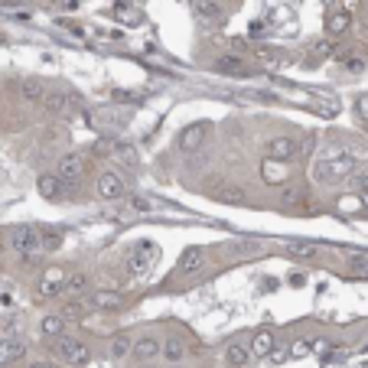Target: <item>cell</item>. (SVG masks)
Returning a JSON list of instances; mask_svg holds the SVG:
<instances>
[{"label":"cell","instance_id":"cell-21","mask_svg":"<svg viewBox=\"0 0 368 368\" xmlns=\"http://www.w3.org/2000/svg\"><path fill=\"white\" fill-rule=\"evenodd\" d=\"M131 343H134V339H131L127 332H118V336L111 339V356H114V358H127V356H131Z\"/></svg>","mask_w":368,"mask_h":368},{"label":"cell","instance_id":"cell-30","mask_svg":"<svg viewBox=\"0 0 368 368\" xmlns=\"http://www.w3.org/2000/svg\"><path fill=\"white\" fill-rule=\"evenodd\" d=\"M339 62H345L352 72H362V69H365V62L358 59V52H339Z\"/></svg>","mask_w":368,"mask_h":368},{"label":"cell","instance_id":"cell-17","mask_svg":"<svg viewBox=\"0 0 368 368\" xmlns=\"http://www.w3.org/2000/svg\"><path fill=\"white\" fill-rule=\"evenodd\" d=\"M124 300L114 290H91V307L95 310H118Z\"/></svg>","mask_w":368,"mask_h":368},{"label":"cell","instance_id":"cell-12","mask_svg":"<svg viewBox=\"0 0 368 368\" xmlns=\"http://www.w3.org/2000/svg\"><path fill=\"white\" fill-rule=\"evenodd\" d=\"M225 362H228V368H245L248 362H251V349H248L245 343H228Z\"/></svg>","mask_w":368,"mask_h":368},{"label":"cell","instance_id":"cell-6","mask_svg":"<svg viewBox=\"0 0 368 368\" xmlns=\"http://www.w3.org/2000/svg\"><path fill=\"white\" fill-rule=\"evenodd\" d=\"M131 356H134L137 362L157 358L160 356V339H153V336H140V339H134V343H131Z\"/></svg>","mask_w":368,"mask_h":368},{"label":"cell","instance_id":"cell-18","mask_svg":"<svg viewBox=\"0 0 368 368\" xmlns=\"http://www.w3.org/2000/svg\"><path fill=\"white\" fill-rule=\"evenodd\" d=\"M150 258H153V248H150V245H140V255H131V264H127V270H131L134 277L147 274Z\"/></svg>","mask_w":368,"mask_h":368},{"label":"cell","instance_id":"cell-14","mask_svg":"<svg viewBox=\"0 0 368 368\" xmlns=\"http://www.w3.org/2000/svg\"><path fill=\"white\" fill-rule=\"evenodd\" d=\"M62 186H65V180L46 173V176H39V196L50 199V202H56V199H62Z\"/></svg>","mask_w":368,"mask_h":368},{"label":"cell","instance_id":"cell-23","mask_svg":"<svg viewBox=\"0 0 368 368\" xmlns=\"http://www.w3.org/2000/svg\"><path fill=\"white\" fill-rule=\"evenodd\" d=\"M219 72H228V75H245V62L238 59V56H221L219 62Z\"/></svg>","mask_w":368,"mask_h":368},{"label":"cell","instance_id":"cell-7","mask_svg":"<svg viewBox=\"0 0 368 368\" xmlns=\"http://www.w3.org/2000/svg\"><path fill=\"white\" fill-rule=\"evenodd\" d=\"M23 356H26L23 339H13V336L0 339V365H13V362H20Z\"/></svg>","mask_w":368,"mask_h":368},{"label":"cell","instance_id":"cell-2","mask_svg":"<svg viewBox=\"0 0 368 368\" xmlns=\"http://www.w3.org/2000/svg\"><path fill=\"white\" fill-rule=\"evenodd\" d=\"M10 245H13V251L23 255V258L46 255V251H43V232H39V228H20V232L10 238Z\"/></svg>","mask_w":368,"mask_h":368},{"label":"cell","instance_id":"cell-10","mask_svg":"<svg viewBox=\"0 0 368 368\" xmlns=\"http://www.w3.org/2000/svg\"><path fill=\"white\" fill-rule=\"evenodd\" d=\"M65 270H59V268H50L46 270V277H43V283H39V294L43 296H56V294H62V287H65Z\"/></svg>","mask_w":368,"mask_h":368},{"label":"cell","instance_id":"cell-11","mask_svg":"<svg viewBox=\"0 0 368 368\" xmlns=\"http://www.w3.org/2000/svg\"><path fill=\"white\" fill-rule=\"evenodd\" d=\"M206 131H209L206 124H189L183 134H180V147L183 150H199L202 147V140H206Z\"/></svg>","mask_w":368,"mask_h":368},{"label":"cell","instance_id":"cell-32","mask_svg":"<svg viewBox=\"0 0 368 368\" xmlns=\"http://www.w3.org/2000/svg\"><path fill=\"white\" fill-rule=\"evenodd\" d=\"M356 114H358V121H368V95H358L356 98Z\"/></svg>","mask_w":368,"mask_h":368},{"label":"cell","instance_id":"cell-37","mask_svg":"<svg viewBox=\"0 0 368 368\" xmlns=\"http://www.w3.org/2000/svg\"><path fill=\"white\" fill-rule=\"evenodd\" d=\"M362 199H365V206H368V189H362Z\"/></svg>","mask_w":368,"mask_h":368},{"label":"cell","instance_id":"cell-24","mask_svg":"<svg viewBox=\"0 0 368 368\" xmlns=\"http://www.w3.org/2000/svg\"><path fill=\"white\" fill-rule=\"evenodd\" d=\"M65 101H69V95H62V91H46L39 105H43L46 111H62L65 108Z\"/></svg>","mask_w":368,"mask_h":368},{"label":"cell","instance_id":"cell-19","mask_svg":"<svg viewBox=\"0 0 368 368\" xmlns=\"http://www.w3.org/2000/svg\"><path fill=\"white\" fill-rule=\"evenodd\" d=\"M160 352H163V358H166L170 365H176V362L186 358V343L183 339H166V343L160 345Z\"/></svg>","mask_w":368,"mask_h":368},{"label":"cell","instance_id":"cell-25","mask_svg":"<svg viewBox=\"0 0 368 368\" xmlns=\"http://www.w3.org/2000/svg\"><path fill=\"white\" fill-rule=\"evenodd\" d=\"M23 98L26 101H43V95H46V88H43V82H36V78H30V82H23Z\"/></svg>","mask_w":368,"mask_h":368},{"label":"cell","instance_id":"cell-33","mask_svg":"<svg viewBox=\"0 0 368 368\" xmlns=\"http://www.w3.org/2000/svg\"><path fill=\"white\" fill-rule=\"evenodd\" d=\"M127 206H131V212H140V215H144V212H150V202H147V199H140V196H134Z\"/></svg>","mask_w":368,"mask_h":368},{"label":"cell","instance_id":"cell-15","mask_svg":"<svg viewBox=\"0 0 368 368\" xmlns=\"http://www.w3.org/2000/svg\"><path fill=\"white\" fill-rule=\"evenodd\" d=\"M274 345H277V343H274V332H270V329H258L248 349H251V356L264 358V356H270V349H274Z\"/></svg>","mask_w":368,"mask_h":368},{"label":"cell","instance_id":"cell-22","mask_svg":"<svg viewBox=\"0 0 368 368\" xmlns=\"http://www.w3.org/2000/svg\"><path fill=\"white\" fill-rule=\"evenodd\" d=\"M196 13L202 17V20L221 23V10H219V3H212V0H199V3H196Z\"/></svg>","mask_w":368,"mask_h":368},{"label":"cell","instance_id":"cell-34","mask_svg":"<svg viewBox=\"0 0 368 368\" xmlns=\"http://www.w3.org/2000/svg\"><path fill=\"white\" fill-rule=\"evenodd\" d=\"M118 17H121V20H127V23H137V10H131V7H118Z\"/></svg>","mask_w":368,"mask_h":368},{"label":"cell","instance_id":"cell-26","mask_svg":"<svg viewBox=\"0 0 368 368\" xmlns=\"http://www.w3.org/2000/svg\"><path fill=\"white\" fill-rule=\"evenodd\" d=\"M345 258L356 274H368V251H345Z\"/></svg>","mask_w":368,"mask_h":368},{"label":"cell","instance_id":"cell-8","mask_svg":"<svg viewBox=\"0 0 368 368\" xmlns=\"http://www.w3.org/2000/svg\"><path fill=\"white\" fill-rule=\"evenodd\" d=\"M82 170H85V160L78 157V153H69V157L59 160V180H65V183H75L78 176H82Z\"/></svg>","mask_w":368,"mask_h":368},{"label":"cell","instance_id":"cell-35","mask_svg":"<svg viewBox=\"0 0 368 368\" xmlns=\"http://www.w3.org/2000/svg\"><path fill=\"white\" fill-rule=\"evenodd\" d=\"M352 186H356L358 193H362V189H368V170L362 173V176H356V180H352Z\"/></svg>","mask_w":368,"mask_h":368},{"label":"cell","instance_id":"cell-13","mask_svg":"<svg viewBox=\"0 0 368 368\" xmlns=\"http://www.w3.org/2000/svg\"><path fill=\"white\" fill-rule=\"evenodd\" d=\"M206 264V248H186L183 255H180V270L183 274H193Z\"/></svg>","mask_w":368,"mask_h":368},{"label":"cell","instance_id":"cell-36","mask_svg":"<svg viewBox=\"0 0 368 368\" xmlns=\"http://www.w3.org/2000/svg\"><path fill=\"white\" fill-rule=\"evenodd\" d=\"M26 368H56V365H52V362H30Z\"/></svg>","mask_w":368,"mask_h":368},{"label":"cell","instance_id":"cell-4","mask_svg":"<svg viewBox=\"0 0 368 368\" xmlns=\"http://www.w3.org/2000/svg\"><path fill=\"white\" fill-rule=\"evenodd\" d=\"M296 150H300V144H296L294 137H274L268 144V157L274 163H287V160L296 157Z\"/></svg>","mask_w":368,"mask_h":368},{"label":"cell","instance_id":"cell-27","mask_svg":"<svg viewBox=\"0 0 368 368\" xmlns=\"http://www.w3.org/2000/svg\"><path fill=\"white\" fill-rule=\"evenodd\" d=\"M85 313H88L85 303H69V307L62 310V319L65 323H78V319H85Z\"/></svg>","mask_w":368,"mask_h":368},{"label":"cell","instance_id":"cell-1","mask_svg":"<svg viewBox=\"0 0 368 368\" xmlns=\"http://www.w3.org/2000/svg\"><path fill=\"white\" fill-rule=\"evenodd\" d=\"M358 166V157L349 150H332L329 157H323L313 163V180L316 183H332V180H343Z\"/></svg>","mask_w":368,"mask_h":368},{"label":"cell","instance_id":"cell-28","mask_svg":"<svg viewBox=\"0 0 368 368\" xmlns=\"http://www.w3.org/2000/svg\"><path fill=\"white\" fill-rule=\"evenodd\" d=\"M88 287V277L85 274H72V277H65V287L62 290H72V294H82Z\"/></svg>","mask_w":368,"mask_h":368},{"label":"cell","instance_id":"cell-9","mask_svg":"<svg viewBox=\"0 0 368 368\" xmlns=\"http://www.w3.org/2000/svg\"><path fill=\"white\" fill-rule=\"evenodd\" d=\"M349 30H352V13L349 10H332L326 17V33L329 36H345Z\"/></svg>","mask_w":368,"mask_h":368},{"label":"cell","instance_id":"cell-3","mask_svg":"<svg viewBox=\"0 0 368 368\" xmlns=\"http://www.w3.org/2000/svg\"><path fill=\"white\" fill-rule=\"evenodd\" d=\"M56 349H59V358L69 362V365H85L88 362V345L82 339H75V336H59Z\"/></svg>","mask_w":368,"mask_h":368},{"label":"cell","instance_id":"cell-38","mask_svg":"<svg viewBox=\"0 0 368 368\" xmlns=\"http://www.w3.org/2000/svg\"><path fill=\"white\" fill-rule=\"evenodd\" d=\"M323 3H332V0H323Z\"/></svg>","mask_w":368,"mask_h":368},{"label":"cell","instance_id":"cell-5","mask_svg":"<svg viewBox=\"0 0 368 368\" xmlns=\"http://www.w3.org/2000/svg\"><path fill=\"white\" fill-rule=\"evenodd\" d=\"M124 193H127V186H124V180L118 176V173H101L98 176V196L101 199L114 202V199H121Z\"/></svg>","mask_w":368,"mask_h":368},{"label":"cell","instance_id":"cell-31","mask_svg":"<svg viewBox=\"0 0 368 368\" xmlns=\"http://www.w3.org/2000/svg\"><path fill=\"white\" fill-rule=\"evenodd\" d=\"M329 52H332V43H319V46H313V52H310V56H313V59H310V65H313V62H323Z\"/></svg>","mask_w":368,"mask_h":368},{"label":"cell","instance_id":"cell-16","mask_svg":"<svg viewBox=\"0 0 368 368\" xmlns=\"http://www.w3.org/2000/svg\"><path fill=\"white\" fill-rule=\"evenodd\" d=\"M39 329L46 339H59V336H65V319H62V313H50V316H43Z\"/></svg>","mask_w":368,"mask_h":368},{"label":"cell","instance_id":"cell-20","mask_svg":"<svg viewBox=\"0 0 368 368\" xmlns=\"http://www.w3.org/2000/svg\"><path fill=\"white\" fill-rule=\"evenodd\" d=\"M316 241H307V238H296V241H287V255H294V258H310V255H316Z\"/></svg>","mask_w":368,"mask_h":368},{"label":"cell","instance_id":"cell-29","mask_svg":"<svg viewBox=\"0 0 368 368\" xmlns=\"http://www.w3.org/2000/svg\"><path fill=\"white\" fill-rule=\"evenodd\" d=\"M310 349H313V345H310V339H296V343L290 345V352H287V356H290V358H307Z\"/></svg>","mask_w":368,"mask_h":368}]
</instances>
